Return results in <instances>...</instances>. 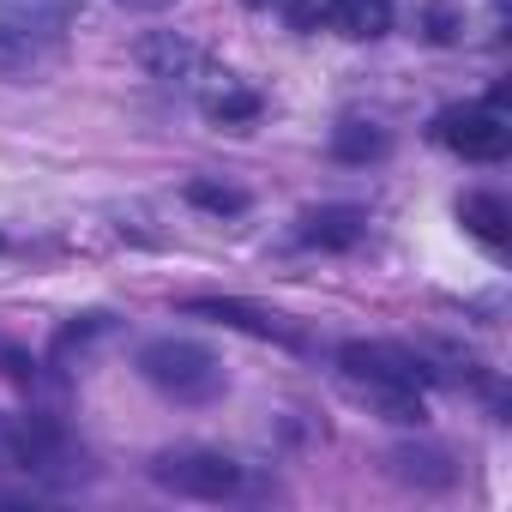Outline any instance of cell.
<instances>
[{"label": "cell", "mask_w": 512, "mask_h": 512, "mask_svg": "<svg viewBox=\"0 0 512 512\" xmlns=\"http://www.w3.org/2000/svg\"><path fill=\"white\" fill-rule=\"evenodd\" d=\"M0 470L25 476L31 488H67V482L91 476V458H85V446L67 440L61 422L0 410Z\"/></svg>", "instance_id": "obj_1"}, {"label": "cell", "mask_w": 512, "mask_h": 512, "mask_svg": "<svg viewBox=\"0 0 512 512\" xmlns=\"http://www.w3.org/2000/svg\"><path fill=\"white\" fill-rule=\"evenodd\" d=\"M139 374L157 392H169L175 404H205V398L223 392V362L193 338H151L139 350Z\"/></svg>", "instance_id": "obj_2"}, {"label": "cell", "mask_w": 512, "mask_h": 512, "mask_svg": "<svg viewBox=\"0 0 512 512\" xmlns=\"http://www.w3.org/2000/svg\"><path fill=\"white\" fill-rule=\"evenodd\" d=\"M151 482L169 494H187V500H229V494H241V464L223 452H205V446H175V452L151 458Z\"/></svg>", "instance_id": "obj_3"}, {"label": "cell", "mask_w": 512, "mask_h": 512, "mask_svg": "<svg viewBox=\"0 0 512 512\" xmlns=\"http://www.w3.org/2000/svg\"><path fill=\"white\" fill-rule=\"evenodd\" d=\"M434 139L446 151H458L464 163H500L512 151V127L494 109H446V115H434Z\"/></svg>", "instance_id": "obj_4"}, {"label": "cell", "mask_w": 512, "mask_h": 512, "mask_svg": "<svg viewBox=\"0 0 512 512\" xmlns=\"http://www.w3.org/2000/svg\"><path fill=\"white\" fill-rule=\"evenodd\" d=\"M338 368H344V380H404V386H422L428 380V368L416 356L392 350V344H344L338 350Z\"/></svg>", "instance_id": "obj_5"}, {"label": "cell", "mask_w": 512, "mask_h": 512, "mask_svg": "<svg viewBox=\"0 0 512 512\" xmlns=\"http://www.w3.org/2000/svg\"><path fill=\"white\" fill-rule=\"evenodd\" d=\"M187 314H199V320H217V326H235V332H253V338L296 344V332H290L278 314L253 308V302H235V296H199V302H187Z\"/></svg>", "instance_id": "obj_6"}, {"label": "cell", "mask_w": 512, "mask_h": 512, "mask_svg": "<svg viewBox=\"0 0 512 512\" xmlns=\"http://www.w3.org/2000/svg\"><path fill=\"white\" fill-rule=\"evenodd\" d=\"M320 19L350 43H374V37L392 31V0H326Z\"/></svg>", "instance_id": "obj_7"}, {"label": "cell", "mask_w": 512, "mask_h": 512, "mask_svg": "<svg viewBox=\"0 0 512 512\" xmlns=\"http://www.w3.org/2000/svg\"><path fill=\"white\" fill-rule=\"evenodd\" d=\"M362 229H368V217H362L356 205H320V211H308V217H302V241H308V247H326V253L356 247V241H362Z\"/></svg>", "instance_id": "obj_8"}, {"label": "cell", "mask_w": 512, "mask_h": 512, "mask_svg": "<svg viewBox=\"0 0 512 512\" xmlns=\"http://www.w3.org/2000/svg\"><path fill=\"white\" fill-rule=\"evenodd\" d=\"M133 55H139V67H145L151 79H169V85L187 79V73L199 67V49H193L187 37H175V31H151V37H139Z\"/></svg>", "instance_id": "obj_9"}, {"label": "cell", "mask_w": 512, "mask_h": 512, "mask_svg": "<svg viewBox=\"0 0 512 512\" xmlns=\"http://www.w3.org/2000/svg\"><path fill=\"white\" fill-rule=\"evenodd\" d=\"M49 55H55L49 37L13 25V19H0V79H31V73H43Z\"/></svg>", "instance_id": "obj_10"}, {"label": "cell", "mask_w": 512, "mask_h": 512, "mask_svg": "<svg viewBox=\"0 0 512 512\" xmlns=\"http://www.w3.org/2000/svg\"><path fill=\"white\" fill-rule=\"evenodd\" d=\"M0 19H13V25H25V31L61 43L67 25L79 19V0H0Z\"/></svg>", "instance_id": "obj_11"}, {"label": "cell", "mask_w": 512, "mask_h": 512, "mask_svg": "<svg viewBox=\"0 0 512 512\" xmlns=\"http://www.w3.org/2000/svg\"><path fill=\"white\" fill-rule=\"evenodd\" d=\"M458 217H464V229H470L476 241H488L494 253H500V247L512 241V211H506V205H500L494 193H470V199L458 205Z\"/></svg>", "instance_id": "obj_12"}, {"label": "cell", "mask_w": 512, "mask_h": 512, "mask_svg": "<svg viewBox=\"0 0 512 512\" xmlns=\"http://www.w3.org/2000/svg\"><path fill=\"white\" fill-rule=\"evenodd\" d=\"M332 157L338 163H374V157H386V133L368 127V121H344L332 133Z\"/></svg>", "instance_id": "obj_13"}, {"label": "cell", "mask_w": 512, "mask_h": 512, "mask_svg": "<svg viewBox=\"0 0 512 512\" xmlns=\"http://www.w3.org/2000/svg\"><path fill=\"white\" fill-rule=\"evenodd\" d=\"M187 199H193L199 211H217V217L247 211V193H241V187H217V181H187Z\"/></svg>", "instance_id": "obj_14"}, {"label": "cell", "mask_w": 512, "mask_h": 512, "mask_svg": "<svg viewBox=\"0 0 512 512\" xmlns=\"http://www.w3.org/2000/svg\"><path fill=\"white\" fill-rule=\"evenodd\" d=\"M205 109H211V121L241 127V121L260 115V97H253V91H217V97H205Z\"/></svg>", "instance_id": "obj_15"}, {"label": "cell", "mask_w": 512, "mask_h": 512, "mask_svg": "<svg viewBox=\"0 0 512 512\" xmlns=\"http://www.w3.org/2000/svg\"><path fill=\"white\" fill-rule=\"evenodd\" d=\"M0 374H7V380H31V374H37V362H31L19 344H7V338H0Z\"/></svg>", "instance_id": "obj_16"}, {"label": "cell", "mask_w": 512, "mask_h": 512, "mask_svg": "<svg viewBox=\"0 0 512 512\" xmlns=\"http://www.w3.org/2000/svg\"><path fill=\"white\" fill-rule=\"evenodd\" d=\"M115 7H127V13H163V7H175V0H115Z\"/></svg>", "instance_id": "obj_17"}, {"label": "cell", "mask_w": 512, "mask_h": 512, "mask_svg": "<svg viewBox=\"0 0 512 512\" xmlns=\"http://www.w3.org/2000/svg\"><path fill=\"white\" fill-rule=\"evenodd\" d=\"M247 7H260V13H290V7H302V0H247Z\"/></svg>", "instance_id": "obj_18"}]
</instances>
